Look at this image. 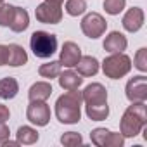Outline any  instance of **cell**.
I'll use <instances>...</instances> for the list:
<instances>
[{"label": "cell", "mask_w": 147, "mask_h": 147, "mask_svg": "<svg viewBox=\"0 0 147 147\" xmlns=\"http://www.w3.org/2000/svg\"><path fill=\"white\" fill-rule=\"evenodd\" d=\"M26 118L36 126H45L50 121V107L45 100H30L26 109Z\"/></svg>", "instance_id": "52a82bcc"}, {"label": "cell", "mask_w": 147, "mask_h": 147, "mask_svg": "<svg viewBox=\"0 0 147 147\" xmlns=\"http://www.w3.org/2000/svg\"><path fill=\"white\" fill-rule=\"evenodd\" d=\"M35 16L40 23L43 24H57L62 19V9L59 2L54 0H45L43 4H40L35 11Z\"/></svg>", "instance_id": "8992f818"}, {"label": "cell", "mask_w": 147, "mask_h": 147, "mask_svg": "<svg viewBox=\"0 0 147 147\" xmlns=\"http://www.w3.org/2000/svg\"><path fill=\"white\" fill-rule=\"evenodd\" d=\"M54 2H59V4H62V0H54Z\"/></svg>", "instance_id": "f546056e"}, {"label": "cell", "mask_w": 147, "mask_h": 147, "mask_svg": "<svg viewBox=\"0 0 147 147\" xmlns=\"http://www.w3.org/2000/svg\"><path fill=\"white\" fill-rule=\"evenodd\" d=\"M80 57H82V49H80L75 42H64L62 50H61V57H59L61 66L73 67V66L78 64Z\"/></svg>", "instance_id": "8fae6325"}, {"label": "cell", "mask_w": 147, "mask_h": 147, "mask_svg": "<svg viewBox=\"0 0 147 147\" xmlns=\"http://www.w3.org/2000/svg\"><path fill=\"white\" fill-rule=\"evenodd\" d=\"M131 69V61L128 55H125L123 52H118V54H111L109 57L104 59L102 62V71L107 78H113V80H119L123 78L125 75H128Z\"/></svg>", "instance_id": "5b68a950"}, {"label": "cell", "mask_w": 147, "mask_h": 147, "mask_svg": "<svg viewBox=\"0 0 147 147\" xmlns=\"http://www.w3.org/2000/svg\"><path fill=\"white\" fill-rule=\"evenodd\" d=\"M126 99L130 102H145L147 99V78L145 76H133L126 83Z\"/></svg>", "instance_id": "30bf717a"}, {"label": "cell", "mask_w": 147, "mask_h": 147, "mask_svg": "<svg viewBox=\"0 0 147 147\" xmlns=\"http://www.w3.org/2000/svg\"><path fill=\"white\" fill-rule=\"evenodd\" d=\"M135 67L142 73L147 71V49L145 47L138 49V52L135 54Z\"/></svg>", "instance_id": "484cf974"}, {"label": "cell", "mask_w": 147, "mask_h": 147, "mask_svg": "<svg viewBox=\"0 0 147 147\" xmlns=\"http://www.w3.org/2000/svg\"><path fill=\"white\" fill-rule=\"evenodd\" d=\"M30 47L36 57L49 59L57 52V36L47 31H35L30 38Z\"/></svg>", "instance_id": "277c9868"}, {"label": "cell", "mask_w": 147, "mask_h": 147, "mask_svg": "<svg viewBox=\"0 0 147 147\" xmlns=\"http://www.w3.org/2000/svg\"><path fill=\"white\" fill-rule=\"evenodd\" d=\"M14 5L9 4H0V26H9L14 16Z\"/></svg>", "instance_id": "603a6c76"}, {"label": "cell", "mask_w": 147, "mask_h": 147, "mask_svg": "<svg viewBox=\"0 0 147 147\" xmlns=\"http://www.w3.org/2000/svg\"><path fill=\"white\" fill-rule=\"evenodd\" d=\"M26 62H28L26 50L21 45H18V43H11L9 45V61H7V64L18 67V66H24Z\"/></svg>", "instance_id": "ac0fdd59"}, {"label": "cell", "mask_w": 147, "mask_h": 147, "mask_svg": "<svg viewBox=\"0 0 147 147\" xmlns=\"http://www.w3.org/2000/svg\"><path fill=\"white\" fill-rule=\"evenodd\" d=\"M57 78H59L61 88H64V90H67V92H71V90H78V88L82 87V83H83L82 75H78V73L71 71V69H67V71H64V73H59Z\"/></svg>", "instance_id": "5bb4252c"}, {"label": "cell", "mask_w": 147, "mask_h": 147, "mask_svg": "<svg viewBox=\"0 0 147 147\" xmlns=\"http://www.w3.org/2000/svg\"><path fill=\"white\" fill-rule=\"evenodd\" d=\"M19 92V85L14 78L7 76V78H2L0 80V97L2 99H14Z\"/></svg>", "instance_id": "d6986e66"}, {"label": "cell", "mask_w": 147, "mask_h": 147, "mask_svg": "<svg viewBox=\"0 0 147 147\" xmlns=\"http://www.w3.org/2000/svg\"><path fill=\"white\" fill-rule=\"evenodd\" d=\"M18 144H24V145H31L38 140V131L31 126H19L18 128Z\"/></svg>", "instance_id": "ffe728a7"}, {"label": "cell", "mask_w": 147, "mask_h": 147, "mask_svg": "<svg viewBox=\"0 0 147 147\" xmlns=\"http://www.w3.org/2000/svg\"><path fill=\"white\" fill-rule=\"evenodd\" d=\"M9 61V45H0V66H5Z\"/></svg>", "instance_id": "4316f807"}, {"label": "cell", "mask_w": 147, "mask_h": 147, "mask_svg": "<svg viewBox=\"0 0 147 147\" xmlns=\"http://www.w3.org/2000/svg\"><path fill=\"white\" fill-rule=\"evenodd\" d=\"M61 144H64L67 147H75V145H82L83 144V138L76 131H67V133H64L61 137Z\"/></svg>", "instance_id": "d4e9b609"}, {"label": "cell", "mask_w": 147, "mask_h": 147, "mask_svg": "<svg viewBox=\"0 0 147 147\" xmlns=\"http://www.w3.org/2000/svg\"><path fill=\"white\" fill-rule=\"evenodd\" d=\"M0 4H4V0H0Z\"/></svg>", "instance_id": "4dcf8cb0"}, {"label": "cell", "mask_w": 147, "mask_h": 147, "mask_svg": "<svg viewBox=\"0 0 147 147\" xmlns=\"http://www.w3.org/2000/svg\"><path fill=\"white\" fill-rule=\"evenodd\" d=\"M28 26H30V14H28V11H26V9H21V7H16L9 28H11L14 33H21V31H24Z\"/></svg>", "instance_id": "9a60e30c"}, {"label": "cell", "mask_w": 147, "mask_h": 147, "mask_svg": "<svg viewBox=\"0 0 147 147\" xmlns=\"http://www.w3.org/2000/svg\"><path fill=\"white\" fill-rule=\"evenodd\" d=\"M38 73H40V76H43V78H50V80L57 78L59 73H61V62L59 61H50L47 64H42Z\"/></svg>", "instance_id": "44dd1931"}, {"label": "cell", "mask_w": 147, "mask_h": 147, "mask_svg": "<svg viewBox=\"0 0 147 147\" xmlns=\"http://www.w3.org/2000/svg\"><path fill=\"white\" fill-rule=\"evenodd\" d=\"M125 5H126V0H104V9L111 16L119 14L125 9Z\"/></svg>", "instance_id": "cb8c5ba5"}, {"label": "cell", "mask_w": 147, "mask_h": 147, "mask_svg": "<svg viewBox=\"0 0 147 147\" xmlns=\"http://www.w3.org/2000/svg\"><path fill=\"white\" fill-rule=\"evenodd\" d=\"M52 95V85L47 82H36L35 85H31L28 97L30 100H47Z\"/></svg>", "instance_id": "e0dca14e"}, {"label": "cell", "mask_w": 147, "mask_h": 147, "mask_svg": "<svg viewBox=\"0 0 147 147\" xmlns=\"http://www.w3.org/2000/svg\"><path fill=\"white\" fill-rule=\"evenodd\" d=\"M126 45H128V40H126V36H125L123 33H119V31H111V33L106 36V40H104V49H106L107 52H111V54L123 52V50L126 49Z\"/></svg>", "instance_id": "4fadbf2b"}, {"label": "cell", "mask_w": 147, "mask_h": 147, "mask_svg": "<svg viewBox=\"0 0 147 147\" xmlns=\"http://www.w3.org/2000/svg\"><path fill=\"white\" fill-rule=\"evenodd\" d=\"M106 28H107L106 19L100 14H97V12H90V14H87L82 19V31L88 38H94L95 40V38L102 36L104 31H106Z\"/></svg>", "instance_id": "ba28073f"}, {"label": "cell", "mask_w": 147, "mask_h": 147, "mask_svg": "<svg viewBox=\"0 0 147 147\" xmlns=\"http://www.w3.org/2000/svg\"><path fill=\"white\" fill-rule=\"evenodd\" d=\"M147 123V109L145 102H131V106L125 111L119 128L123 137H135L138 135Z\"/></svg>", "instance_id": "3957f363"}, {"label": "cell", "mask_w": 147, "mask_h": 147, "mask_svg": "<svg viewBox=\"0 0 147 147\" xmlns=\"http://www.w3.org/2000/svg\"><path fill=\"white\" fill-rule=\"evenodd\" d=\"M82 99L85 102L87 116L92 121H102L109 116L107 106V90L100 83H90L82 92Z\"/></svg>", "instance_id": "6da1fadb"}, {"label": "cell", "mask_w": 147, "mask_h": 147, "mask_svg": "<svg viewBox=\"0 0 147 147\" xmlns=\"http://www.w3.org/2000/svg\"><path fill=\"white\" fill-rule=\"evenodd\" d=\"M11 118V111L7 106L0 104V123H7V119Z\"/></svg>", "instance_id": "f1b7e54d"}, {"label": "cell", "mask_w": 147, "mask_h": 147, "mask_svg": "<svg viewBox=\"0 0 147 147\" xmlns=\"http://www.w3.org/2000/svg\"><path fill=\"white\" fill-rule=\"evenodd\" d=\"M82 92L71 90L64 95H61L55 102V116L64 125L78 123L82 118Z\"/></svg>", "instance_id": "7a4b0ae2"}, {"label": "cell", "mask_w": 147, "mask_h": 147, "mask_svg": "<svg viewBox=\"0 0 147 147\" xmlns=\"http://www.w3.org/2000/svg\"><path fill=\"white\" fill-rule=\"evenodd\" d=\"M11 131H9V126L5 123H0V144H4L7 138H9Z\"/></svg>", "instance_id": "83f0119b"}, {"label": "cell", "mask_w": 147, "mask_h": 147, "mask_svg": "<svg viewBox=\"0 0 147 147\" xmlns=\"http://www.w3.org/2000/svg\"><path fill=\"white\" fill-rule=\"evenodd\" d=\"M76 67H78V75H82V76H94L99 71V61L95 57H92V55H82L78 64H76Z\"/></svg>", "instance_id": "2e32d148"}, {"label": "cell", "mask_w": 147, "mask_h": 147, "mask_svg": "<svg viewBox=\"0 0 147 147\" xmlns=\"http://www.w3.org/2000/svg\"><path fill=\"white\" fill-rule=\"evenodd\" d=\"M87 11L85 0H67L66 2V12L69 16H82Z\"/></svg>", "instance_id": "7402d4cb"}, {"label": "cell", "mask_w": 147, "mask_h": 147, "mask_svg": "<svg viewBox=\"0 0 147 147\" xmlns=\"http://www.w3.org/2000/svg\"><path fill=\"white\" fill-rule=\"evenodd\" d=\"M90 138L99 147H121L125 144V137L121 133H114L106 128H95L90 133Z\"/></svg>", "instance_id": "9c48e42d"}, {"label": "cell", "mask_w": 147, "mask_h": 147, "mask_svg": "<svg viewBox=\"0 0 147 147\" xmlns=\"http://www.w3.org/2000/svg\"><path fill=\"white\" fill-rule=\"evenodd\" d=\"M142 26H144V11L140 7H131L123 16V28L130 33H135Z\"/></svg>", "instance_id": "7c38bea8"}]
</instances>
